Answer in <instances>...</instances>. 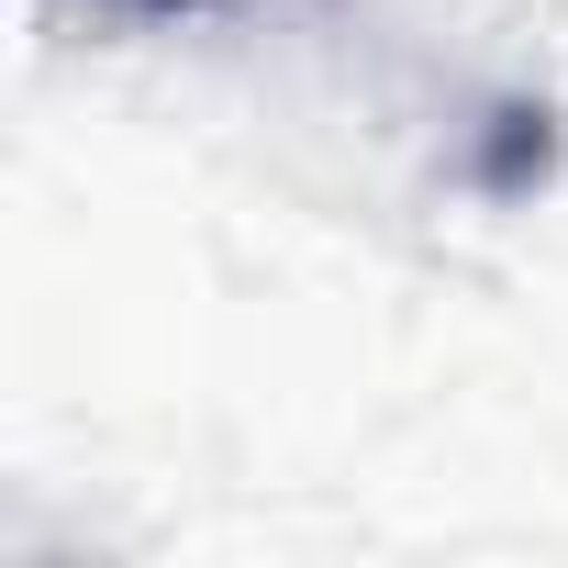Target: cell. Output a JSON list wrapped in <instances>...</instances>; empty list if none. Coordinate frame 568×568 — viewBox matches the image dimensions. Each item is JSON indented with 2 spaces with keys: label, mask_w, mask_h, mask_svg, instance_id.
Returning <instances> with one entry per match:
<instances>
[{
  "label": "cell",
  "mask_w": 568,
  "mask_h": 568,
  "mask_svg": "<svg viewBox=\"0 0 568 568\" xmlns=\"http://www.w3.org/2000/svg\"><path fill=\"white\" fill-rule=\"evenodd\" d=\"M134 12H201V0H134Z\"/></svg>",
  "instance_id": "1"
}]
</instances>
